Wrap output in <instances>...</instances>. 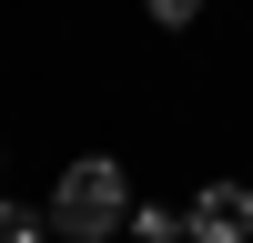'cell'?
<instances>
[{"label":"cell","mask_w":253,"mask_h":243,"mask_svg":"<svg viewBox=\"0 0 253 243\" xmlns=\"http://www.w3.org/2000/svg\"><path fill=\"white\" fill-rule=\"evenodd\" d=\"M182 243H253V182H203L182 202Z\"/></svg>","instance_id":"cell-2"},{"label":"cell","mask_w":253,"mask_h":243,"mask_svg":"<svg viewBox=\"0 0 253 243\" xmlns=\"http://www.w3.org/2000/svg\"><path fill=\"white\" fill-rule=\"evenodd\" d=\"M142 10H152L162 31H182V20H203V0H142Z\"/></svg>","instance_id":"cell-5"},{"label":"cell","mask_w":253,"mask_h":243,"mask_svg":"<svg viewBox=\"0 0 253 243\" xmlns=\"http://www.w3.org/2000/svg\"><path fill=\"white\" fill-rule=\"evenodd\" d=\"M0 243H51V223H41V213H20V202H0Z\"/></svg>","instance_id":"cell-4"},{"label":"cell","mask_w":253,"mask_h":243,"mask_svg":"<svg viewBox=\"0 0 253 243\" xmlns=\"http://www.w3.org/2000/svg\"><path fill=\"white\" fill-rule=\"evenodd\" d=\"M41 223H51V243H112V233H132V182H122V162H112V152L61 162Z\"/></svg>","instance_id":"cell-1"},{"label":"cell","mask_w":253,"mask_h":243,"mask_svg":"<svg viewBox=\"0 0 253 243\" xmlns=\"http://www.w3.org/2000/svg\"><path fill=\"white\" fill-rule=\"evenodd\" d=\"M132 243H182V213L172 202H132Z\"/></svg>","instance_id":"cell-3"}]
</instances>
